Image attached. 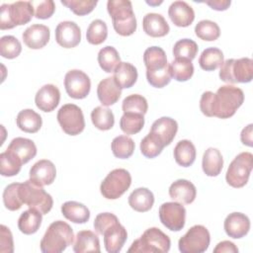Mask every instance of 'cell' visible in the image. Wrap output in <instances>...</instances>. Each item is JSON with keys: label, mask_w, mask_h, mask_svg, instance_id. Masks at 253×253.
Returning <instances> with one entry per match:
<instances>
[{"label": "cell", "mask_w": 253, "mask_h": 253, "mask_svg": "<svg viewBox=\"0 0 253 253\" xmlns=\"http://www.w3.org/2000/svg\"><path fill=\"white\" fill-rule=\"evenodd\" d=\"M243 91L232 85H223L215 93L206 91L200 100V109L207 117L228 119L243 104Z\"/></svg>", "instance_id": "cell-1"}, {"label": "cell", "mask_w": 253, "mask_h": 253, "mask_svg": "<svg viewBox=\"0 0 253 253\" xmlns=\"http://www.w3.org/2000/svg\"><path fill=\"white\" fill-rule=\"evenodd\" d=\"M74 233L71 226L62 220L49 224L41 240L42 253H60L73 243Z\"/></svg>", "instance_id": "cell-2"}, {"label": "cell", "mask_w": 253, "mask_h": 253, "mask_svg": "<svg viewBox=\"0 0 253 253\" xmlns=\"http://www.w3.org/2000/svg\"><path fill=\"white\" fill-rule=\"evenodd\" d=\"M107 10L113 21V27L117 34L123 37L132 35L136 30V19L128 0H109Z\"/></svg>", "instance_id": "cell-3"}, {"label": "cell", "mask_w": 253, "mask_h": 253, "mask_svg": "<svg viewBox=\"0 0 253 253\" xmlns=\"http://www.w3.org/2000/svg\"><path fill=\"white\" fill-rule=\"evenodd\" d=\"M170 246L171 240L167 234L157 227H150L131 243L127 252L166 253L170 250Z\"/></svg>", "instance_id": "cell-4"}, {"label": "cell", "mask_w": 253, "mask_h": 253, "mask_svg": "<svg viewBox=\"0 0 253 253\" xmlns=\"http://www.w3.org/2000/svg\"><path fill=\"white\" fill-rule=\"evenodd\" d=\"M0 29L9 30L29 23L35 15L31 1H17L0 7Z\"/></svg>", "instance_id": "cell-5"}, {"label": "cell", "mask_w": 253, "mask_h": 253, "mask_svg": "<svg viewBox=\"0 0 253 253\" xmlns=\"http://www.w3.org/2000/svg\"><path fill=\"white\" fill-rule=\"evenodd\" d=\"M19 196L23 204L30 209L39 211L42 214H46L53 206L52 197L42 187L36 185L31 180L20 183Z\"/></svg>", "instance_id": "cell-6"}, {"label": "cell", "mask_w": 253, "mask_h": 253, "mask_svg": "<svg viewBox=\"0 0 253 253\" xmlns=\"http://www.w3.org/2000/svg\"><path fill=\"white\" fill-rule=\"evenodd\" d=\"M219 78L225 83H248L253 78V60L249 57L229 58L223 61L219 70Z\"/></svg>", "instance_id": "cell-7"}, {"label": "cell", "mask_w": 253, "mask_h": 253, "mask_svg": "<svg viewBox=\"0 0 253 253\" xmlns=\"http://www.w3.org/2000/svg\"><path fill=\"white\" fill-rule=\"evenodd\" d=\"M253 168V155L250 152H241L229 164L225 180L233 188H242L248 182Z\"/></svg>", "instance_id": "cell-8"}, {"label": "cell", "mask_w": 253, "mask_h": 253, "mask_svg": "<svg viewBox=\"0 0 253 253\" xmlns=\"http://www.w3.org/2000/svg\"><path fill=\"white\" fill-rule=\"evenodd\" d=\"M131 184L129 172L124 168L112 170L103 180L100 186L101 194L108 200L119 199L125 194Z\"/></svg>", "instance_id": "cell-9"}, {"label": "cell", "mask_w": 253, "mask_h": 253, "mask_svg": "<svg viewBox=\"0 0 253 253\" xmlns=\"http://www.w3.org/2000/svg\"><path fill=\"white\" fill-rule=\"evenodd\" d=\"M210 242L211 235L208 228L196 224L179 239L178 247L182 253H202L208 250Z\"/></svg>", "instance_id": "cell-10"}, {"label": "cell", "mask_w": 253, "mask_h": 253, "mask_svg": "<svg viewBox=\"0 0 253 253\" xmlns=\"http://www.w3.org/2000/svg\"><path fill=\"white\" fill-rule=\"evenodd\" d=\"M57 122L69 135H77L84 130L85 120L82 110L75 104H65L57 112Z\"/></svg>", "instance_id": "cell-11"}, {"label": "cell", "mask_w": 253, "mask_h": 253, "mask_svg": "<svg viewBox=\"0 0 253 253\" xmlns=\"http://www.w3.org/2000/svg\"><path fill=\"white\" fill-rule=\"evenodd\" d=\"M161 223L171 231H180L186 221V209L177 202H166L159 208Z\"/></svg>", "instance_id": "cell-12"}, {"label": "cell", "mask_w": 253, "mask_h": 253, "mask_svg": "<svg viewBox=\"0 0 253 253\" xmlns=\"http://www.w3.org/2000/svg\"><path fill=\"white\" fill-rule=\"evenodd\" d=\"M64 87L69 97L84 99L90 92L91 80L82 70L71 69L64 76Z\"/></svg>", "instance_id": "cell-13"}, {"label": "cell", "mask_w": 253, "mask_h": 253, "mask_svg": "<svg viewBox=\"0 0 253 253\" xmlns=\"http://www.w3.org/2000/svg\"><path fill=\"white\" fill-rule=\"evenodd\" d=\"M55 41L64 48L75 47L81 41L79 26L72 21L60 22L55 28Z\"/></svg>", "instance_id": "cell-14"}, {"label": "cell", "mask_w": 253, "mask_h": 253, "mask_svg": "<svg viewBox=\"0 0 253 253\" xmlns=\"http://www.w3.org/2000/svg\"><path fill=\"white\" fill-rule=\"evenodd\" d=\"M55 177V166L50 160L47 159L39 160L30 169V180L41 187L52 184Z\"/></svg>", "instance_id": "cell-15"}, {"label": "cell", "mask_w": 253, "mask_h": 253, "mask_svg": "<svg viewBox=\"0 0 253 253\" xmlns=\"http://www.w3.org/2000/svg\"><path fill=\"white\" fill-rule=\"evenodd\" d=\"M104 236L105 249L109 253H119L127 239V232L120 221L110 225L102 234Z\"/></svg>", "instance_id": "cell-16"}, {"label": "cell", "mask_w": 253, "mask_h": 253, "mask_svg": "<svg viewBox=\"0 0 253 253\" xmlns=\"http://www.w3.org/2000/svg\"><path fill=\"white\" fill-rule=\"evenodd\" d=\"M223 227L229 237L239 239L249 232L250 219L242 212H231L225 217Z\"/></svg>", "instance_id": "cell-17"}, {"label": "cell", "mask_w": 253, "mask_h": 253, "mask_svg": "<svg viewBox=\"0 0 253 253\" xmlns=\"http://www.w3.org/2000/svg\"><path fill=\"white\" fill-rule=\"evenodd\" d=\"M50 38V32L48 27L42 24H34L27 28L22 39L24 43L32 49H40L46 45Z\"/></svg>", "instance_id": "cell-18"}, {"label": "cell", "mask_w": 253, "mask_h": 253, "mask_svg": "<svg viewBox=\"0 0 253 253\" xmlns=\"http://www.w3.org/2000/svg\"><path fill=\"white\" fill-rule=\"evenodd\" d=\"M60 92L58 88L53 84H45L41 87L36 96V106L42 112H51L59 104Z\"/></svg>", "instance_id": "cell-19"}, {"label": "cell", "mask_w": 253, "mask_h": 253, "mask_svg": "<svg viewBox=\"0 0 253 253\" xmlns=\"http://www.w3.org/2000/svg\"><path fill=\"white\" fill-rule=\"evenodd\" d=\"M169 196L174 202L189 205L195 201L197 190L195 185L189 180L179 179L170 185Z\"/></svg>", "instance_id": "cell-20"}, {"label": "cell", "mask_w": 253, "mask_h": 253, "mask_svg": "<svg viewBox=\"0 0 253 253\" xmlns=\"http://www.w3.org/2000/svg\"><path fill=\"white\" fill-rule=\"evenodd\" d=\"M168 15L172 23L177 27H189L195 20L193 8L185 1H174L168 9Z\"/></svg>", "instance_id": "cell-21"}, {"label": "cell", "mask_w": 253, "mask_h": 253, "mask_svg": "<svg viewBox=\"0 0 253 253\" xmlns=\"http://www.w3.org/2000/svg\"><path fill=\"white\" fill-rule=\"evenodd\" d=\"M178 130L177 122L170 117H161L156 120L152 126L150 132L154 133L164 144L169 145L174 139Z\"/></svg>", "instance_id": "cell-22"}, {"label": "cell", "mask_w": 253, "mask_h": 253, "mask_svg": "<svg viewBox=\"0 0 253 253\" xmlns=\"http://www.w3.org/2000/svg\"><path fill=\"white\" fill-rule=\"evenodd\" d=\"M97 95L101 104L109 107L119 101L122 95V89L119 87L113 77H107L99 82L97 87Z\"/></svg>", "instance_id": "cell-23"}, {"label": "cell", "mask_w": 253, "mask_h": 253, "mask_svg": "<svg viewBox=\"0 0 253 253\" xmlns=\"http://www.w3.org/2000/svg\"><path fill=\"white\" fill-rule=\"evenodd\" d=\"M142 28L146 35L152 38H161L166 36L170 27L161 14L148 13L143 17Z\"/></svg>", "instance_id": "cell-24"}, {"label": "cell", "mask_w": 253, "mask_h": 253, "mask_svg": "<svg viewBox=\"0 0 253 253\" xmlns=\"http://www.w3.org/2000/svg\"><path fill=\"white\" fill-rule=\"evenodd\" d=\"M7 150L15 154L23 164L29 162L37 155V146L35 142L26 137H16L12 139Z\"/></svg>", "instance_id": "cell-25"}, {"label": "cell", "mask_w": 253, "mask_h": 253, "mask_svg": "<svg viewBox=\"0 0 253 253\" xmlns=\"http://www.w3.org/2000/svg\"><path fill=\"white\" fill-rule=\"evenodd\" d=\"M75 253L100 252V240L98 235L91 230H81L75 236L73 244Z\"/></svg>", "instance_id": "cell-26"}, {"label": "cell", "mask_w": 253, "mask_h": 253, "mask_svg": "<svg viewBox=\"0 0 253 253\" xmlns=\"http://www.w3.org/2000/svg\"><path fill=\"white\" fill-rule=\"evenodd\" d=\"M223 167V158L220 151L214 147H209L203 155L202 168L209 177L217 176Z\"/></svg>", "instance_id": "cell-27"}, {"label": "cell", "mask_w": 253, "mask_h": 253, "mask_svg": "<svg viewBox=\"0 0 253 253\" xmlns=\"http://www.w3.org/2000/svg\"><path fill=\"white\" fill-rule=\"evenodd\" d=\"M154 204L153 193L147 188H137L128 196V205L138 212L148 211Z\"/></svg>", "instance_id": "cell-28"}, {"label": "cell", "mask_w": 253, "mask_h": 253, "mask_svg": "<svg viewBox=\"0 0 253 253\" xmlns=\"http://www.w3.org/2000/svg\"><path fill=\"white\" fill-rule=\"evenodd\" d=\"M137 69L129 62H121L114 71L113 78L121 89L130 88L137 80Z\"/></svg>", "instance_id": "cell-29"}, {"label": "cell", "mask_w": 253, "mask_h": 253, "mask_svg": "<svg viewBox=\"0 0 253 253\" xmlns=\"http://www.w3.org/2000/svg\"><path fill=\"white\" fill-rule=\"evenodd\" d=\"M63 216L74 223H85L90 218V211L79 202L68 201L61 206Z\"/></svg>", "instance_id": "cell-30"}, {"label": "cell", "mask_w": 253, "mask_h": 253, "mask_svg": "<svg viewBox=\"0 0 253 253\" xmlns=\"http://www.w3.org/2000/svg\"><path fill=\"white\" fill-rule=\"evenodd\" d=\"M16 123L21 130L28 133H35L42 127V119L34 110L25 109L17 115Z\"/></svg>", "instance_id": "cell-31"}, {"label": "cell", "mask_w": 253, "mask_h": 253, "mask_svg": "<svg viewBox=\"0 0 253 253\" xmlns=\"http://www.w3.org/2000/svg\"><path fill=\"white\" fill-rule=\"evenodd\" d=\"M42 220V214L34 209H29L21 213L18 219V228L24 234L30 235L36 233Z\"/></svg>", "instance_id": "cell-32"}, {"label": "cell", "mask_w": 253, "mask_h": 253, "mask_svg": "<svg viewBox=\"0 0 253 253\" xmlns=\"http://www.w3.org/2000/svg\"><path fill=\"white\" fill-rule=\"evenodd\" d=\"M143 62L146 71H157L169 65L166 53L160 46H150L146 48L143 53Z\"/></svg>", "instance_id": "cell-33"}, {"label": "cell", "mask_w": 253, "mask_h": 253, "mask_svg": "<svg viewBox=\"0 0 253 253\" xmlns=\"http://www.w3.org/2000/svg\"><path fill=\"white\" fill-rule=\"evenodd\" d=\"M175 161L182 167L191 166L196 159V147L191 140L182 139L174 147Z\"/></svg>", "instance_id": "cell-34"}, {"label": "cell", "mask_w": 253, "mask_h": 253, "mask_svg": "<svg viewBox=\"0 0 253 253\" xmlns=\"http://www.w3.org/2000/svg\"><path fill=\"white\" fill-rule=\"evenodd\" d=\"M223 52L217 47H208L203 50L199 58V64L203 70L212 71L223 63Z\"/></svg>", "instance_id": "cell-35"}, {"label": "cell", "mask_w": 253, "mask_h": 253, "mask_svg": "<svg viewBox=\"0 0 253 253\" xmlns=\"http://www.w3.org/2000/svg\"><path fill=\"white\" fill-rule=\"evenodd\" d=\"M98 63L103 71L107 73L114 72L121 63V57L118 50L112 45H106L99 50Z\"/></svg>", "instance_id": "cell-36"}, {"label": "cell", "mask_w": 253, "mask_h": 253, "mask_svg": "<svg viewBox=\"0 0 253 253\" xmlns=\"http://www.w3.org/2000/svg\"><path fill=\"white\" fill-rule=\"evenodd\" d=\"M171 77L179 82L189 80L194 74V65L191 60L186 58H175L169 64Z\"/></svg>", "instance_id": "cell-37"}, {"label": "cell", "mask_w": 253, "mask_h": 253, "mask_svg": "<svg viewBox=\"0 0 253 253\" xmlns=\"http://www.w3.org/2000/svg\"><path fill=\"white\" fill-rule=\"evenodd\" d=\"M22 161L11 151L5 150L0 154V174L4 177L17 175L22 168Z\"/></svg>", "instance_id": "cell-38"}, {"label": "cell", "mask_w": 253, "mask_h": 253, "mask_svg": "<svg viewBox=\"0 0 253 253\" xmlns=\"http://www.w3.org/2000/svg\"><path fill=\"white\" fill-rule=\"evenodd\" d=\"M91 121L98 129L109 130L114 126L115 117L110 109L99 106L91 112Z\"/></svg>", "instance_id": "cell-39"}, {"label": "cell", "mask_w": 253, "mask_h": 253, "mask_svg": "<svg viewBox=\"0 0 253 253\" xmlns=\"http://www.w3.org/2000/svg\"><path fill=\"white\" fill-rule=\"evenodd\" d=\"M113 154L117 158L126 159L129 158L134 151V141L126 135H119L115 137L111 144Z\"/></svg>", "instance_id": "cell-40"}, {"label": "cell", "mask_w": 253, "mask_h": 253, "mask_svg": "<svg viewBox=\"0 0 253 253\" xmlns=\"http://www.w3.org/2000/svg\"><path fill=\"white\" fill-rule=\"evenodd\" d=\"M144 126V117L136 113H124L120 121L121 129L126 134H135L139 132Z\"/></svg>", "instance_id": "cell-41"}, {"label": "cell", "mask_w": 253, "mask_h": 253, "mask_svg": "<svg viewBox=\"0 0 253 253\" xmlns=\"http://www.w3.org/2000/svg\"><path fill=\"white\" fill-rule=\"evenodd\" d=\"M108 37V27L106 23L100 19L91 22L86 32L87 42L91 44H101Z\"/></svg>", "instance_id": "cell-42"}, {"label": "cell", "mask_w": 253, "mask_h": 253, "mask_svg": "<svg viewBox=\"0 0 253 253\" xmlns=\"http://www.w3.org/2000/svg\"><path fill=\"white\" fill-rule=\"evenodd\" d=\"M196 36L207 42H212L219 38L220 29L218 25L211 20H202L195 27Z\"/></svg>", "instance_id": "cell-43"}, {"label": "cell", "mask_w": 253, "mask_h": 253, "mask_svg": "<svg viewBox=\"0 0 253 253\" xmlns=\"http://www.w3.org/2000/svg\"><path fill=\"white\" fill-rule=\"evenodd\" d=\"M199 50L197 42L190 39H182L175 42L173 46V55L175 58H186L193 60Z\"/></svg>", "instance_id": "cell-44"}, {"label": "cell", "mask_w": 253, "mask_h": 253, "mask_svg": "<svg viewBox=\"0 0 253 253\" xmlns=\"http://www.w3.org/2000/svg\"><path fill=\"white\" fill-rule=\"evenodd\" d=\"M164 147L162 141L150 131L140 141V152L146 158H154L158 156Z\"/></svg>", "instance_id": "cell-45"}, {"label": "cell", "mask_w": 253, "mask_h": 253, "mask_svg": "<svg viewBox=\"0 0 253 253\" xmlns=\"http://www.w3.org/2000/svg\"><path fill=\"white\" fill-rule=\"evenodd\" d=\"M22 44L14 36H3L0 39V54L4 58L13 59L20 55Z\"/></svg>", "instance_id": "cell-46"}, {"label": "cell", "mask_w": 253, "mask_h": 253, "mask_svg": "<svg viewBox=\"0 0 253 253\" xmlns=\"http://www.w3.org/2000/svg\"><path fill=\"white\" fill-rule=\"evenodd\" d=\"M122 109L124 113H136L144 116L148 110V104L143 96L132 94L124 99Z\"/></svg>", "instance_id": "cell-47"}, {"label": "cell", "mask_w": 253, "mask_h": 253, "mask_svg": "<svg viewBox=\"0 0 253 253\" xmlns=\"http://www.w3.org/2000/svg\"><path fill=\"white\" fill-rule=\"evenodd\" d=\"M20 183H12L6 186L3 192V203L7 210L18 211L21 209L23 203L19 196Z\"/></svg>", "instance_id": "cell-48"}, {"label": "cell", "mask_w": 253, "mask_h": 253, "mask_svg": "<svg viewBox=\"0 0 253 253\" xmlns=\"http://www.w3.org/2000/svg\"><path fill=\"white\" fill-rule=\"evenodd\" d=\"M61 4L69 8L75 15L84 16L91 13L97 5L96 0H61Z\"/></svg>", "instance_id": "cell-49"}, {"label": "cell", "mask_w": 253, "mask_h": 253, "mask_svg": "<svg viewBox=\"0 0 253 253\" xmlns=\"http://www.w3.org/2000/svg\"><path fill=\"white\" fill-rule=\"evenodd\" d=\"M146 79L151 86L155 88H163L171 81L169 65L157 71H146Z\"/></svg>", "instance_id": "cell-50"}, {"label": "cell", "mask_w": 253, "mask_h": 253, "mask_svg": "<svg viewBox=\"0 0 253 253\" xmlns=\"http://www.w3.org/2000/svg\"><path fill=\"white\" fill-rule=\"evenodd\" d=\"M31 4L35 11V17L38 19H48L53 15L55 11V4L52 0L31 1Z\"/></svg>", "instance_id": "cell-51"}, {"label": "cell", "mask_w": 253, "mask_h": 253, "mask_svg": "<svg viewBox=\"0 0 253 253\" xmlns=\"http://www.w3.org/2000/svg\"><path fill=\"white\" fill-rule=\"evenodd\" d=\"M119 221L117 215L111 212L99 213L94 219V229L98 234H103L106 228H108L113 223Z\"/></svg>", "instance_id": "cell-52"}, {"label": "cell", "mask_w": 253, "mask_h": 253, "mask_svg": "<svg viewBox=\"0 0 253 253\" xmlns=\"http://www.w3.org/2000/svg\"><path fill=\"white\" fill-rule=\"evenodd\" d=\"M14 251L13 235L10 229L1 224L0 226V252L1 253H12Z\"/></svg>", "instance_id": "cell-53"}, {"label": "cell", "mask_w": 253, "mask_h": 253, "mask_svg": "<svg viewBox=\"0 0 253 253\" xmlns=\"http://www.w3.org/2000/svg\"><path fill=\"white\" fill-rule=\"evenodd\" d=\"M214 253H237L238 248L235 246V244L228 240H223L214 247L213 249Z\"/></svg>", "instance_id": "cell-54"}, {"label": "cell", "mask_w": 253, "mask_h": 253, "mask_svg": "<svg viewBox=\"0 0 253 253\" xmlns=\"http://www.w3.org/2000/svg\"><path fill=\"white\" fill-rule=\"evenodd\" d=\"M204 3H206L215 11H224L227 8H229L231 4L230 0H208V1H205Z\"/></svg>", "instance_id": "cell-55"}, {"label": "cell", "mask_w": 253, "mask_h": 253, "mask_svg": "<svg viewBox=\"0 0 253 253\" xmlns=\"http://www.w3.org/2000/svg\"><path fill=\"white\" fill-rule=\"evenodd\" d=\"M252 126H253V125H252V124H249L247 126H245V127L242 129L241 134H240L241 142H242L244 145H247V146H250V147L253 145Z\"/></svg>", "instance_id": "cell-56"}, {"label": "cell", "mask_w": 253, "mask_h": 253, "mask_svg": "<svg viewBox=\"0 0 253 253\" xmlns=\"http://www.w3.org/2000/svg\"><path fill=\"white\" fill-rule=\"evenodd\" d=\"M146 3L147 4H149V5H159V4H161L162 3V1H158V2H152V1H146Z\"/></svg>", "instance_id": "cell-57"}]
</instances>
